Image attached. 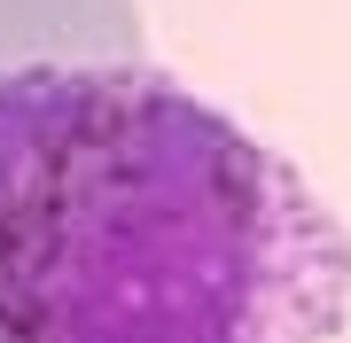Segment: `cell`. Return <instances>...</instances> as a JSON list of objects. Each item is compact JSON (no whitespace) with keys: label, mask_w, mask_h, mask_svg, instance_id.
<instances>
[{"label":"cell","mask_w":351,"mask_h":343,"mask_svg":"<svg viewBox=\"0 0 351 343\" xmlns=\"http://www.w3.org/2000/svg\"><path fill=\"white\" fill-rule=\"evenodd\" d=\"M351 234L289 156L141 63L0 78V343H336Z\"/></svg>","instance_id":"cell-1"},{"label":"cell","mask_w":351,"mask_h":343,"mask_svg":"<svg viewBox=\"0 0 351 343\" xmlns=\"http://www.w3.org/2000/svg\"><path fill=\"white\" fill-rule=\"evenodd\" d=\"M47 63H141L133 0H0V78Z\"/></svg>","instance_id":"cell-2"}]
</instances>
